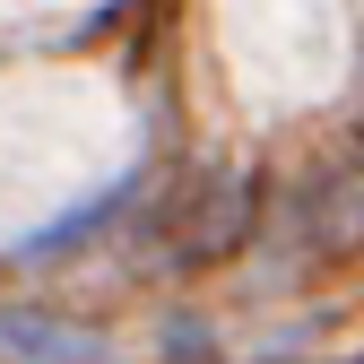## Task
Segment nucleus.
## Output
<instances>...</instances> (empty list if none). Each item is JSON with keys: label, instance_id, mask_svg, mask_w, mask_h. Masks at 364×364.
I'll return each instance as SVG.
<instances>
[{"label": "nucleus", "instance_id": "obj_1", "mask_svg": "<svg viewBox=\"0 0 364 364\" xmlns=\"http://www.w3.org/2000/svg\"><path fill=\"white\" fill-rule=\"evenodd\" d=\"M130 148V122L113 87L96 78H0V235L70 208L96 191L113 156Z\"/></svg>", "mask_w": 364, "mask_h": 364}]
</instances>
